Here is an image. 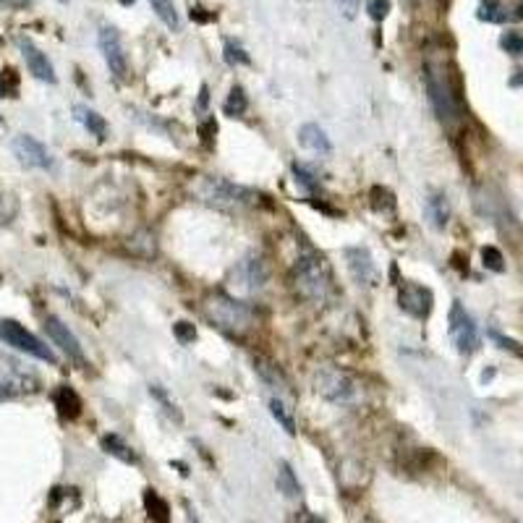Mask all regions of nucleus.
Segmentation results:
<instances>
[{
  "mask_svg": "<svg viewBox=\"0 0 523 523\" xmlns=\"http://www.w3.org/2000/svg\"><path fill=\"white\" fill-rule=\"evenodd\" d=\"M204 314L218 330L228 332V335H246L257 324L254 309L246 301H239L228 294H212L204 301Z\"/></svg>",
  "mask_w": 523,
  "mask_h": 523,
  "instance_id": "nucleus-1",
  "label": "nucleus"
},
{
  "mask_svg": "<svg viewBox=\"0 0 523 523\" xmlns=\"http://www.w3.org/2000/svg\"><path fill=\"white\" fill-rule=\"evenodd\" d=\"M294 288L303 301L324 303L332 291L330 267L317 254H303L294 267Z\"/></svg>",
  "mask_w": 523,
  "mask_h": 523,
  "instance_id": "nucleus-2",
  "label": "nucleus"
},
{
  "mask_svg": "<svg viewBox=\"0 0 523 523\" xmlns=\"http://www.w3.org/2000/svg\"><path fill=\"white\" fill-rule=\"evenodd\" d=\"M191 189L202 202L220 207V210H244V207H251L259 199V194L254 189L239 186L233 181L218 178V175H202Z\"/></svg>",
  "mask_w": 523,
  "mask_h": 523,
  "instance_id": "nucleus-3",
  "label": "nucleus"
},
{
  "mask_svg": "<svg viewBox=\"0 0 523 523\" xmlns=\"http://www.w3.org/2000/svg\"><path fill=\"white\" fill-rule=\"evenodd\" d=\"M424 87H427V97H429V105L434 115L445 123V126H453L458 123L460 118V105L458 97H455V89L450 84L448 74L440 63L434 61H427L424 65Z\"/></svg>",
  "mask_w": 523,
  "mask_h": 523,
  "instance_id": "nucleus-4",
  "label": "nucleus"
},
{
  "mask_svg": "<svg viewBox=\"0 0 523 523\" xmlns=\"http://www.w3.org/2000/svg\"><path fill=\"white\" fill-rule=\"evenodd\" d=\"M0 343H6L11 348L21 351V353H27V356L39 358V361H45V364H58L56 353L47 348L34 332H29L27 327H21L16 320H0Z\"/></svg>",
  "mask_w": 523,
  "mask_h": 523,
  "instance_id": "nucleus-5",
  "label": "nucleus"
},
{
  "mask_svg": "<svg viewBox=\"0 0 523 523\" xmlns=\"http://www.w3.org/2000/svg\"><path fill=\"white\" fill-rule=\"evenodd\" d=\"M448 332H450V340L458 353L468 356L479 348V330H477V322L474 317L463 309L460 301H453L450 306V317H448Z\"/></svg>",
  "mask_w": 523,
  "mask_h": 523,
  "instance_id": "nucleus-6",
  "label": "nucleus"
},
{
  "mask_svg": "<svg viewBox=\"0 0 523 523\" xmlns=\"http://www.w3.org/2000/svg\"><path fill=\"white\" fill-rule=\"evenodd\" d=\"M314 387L317 393L330 401L335 405H343V403H351L356 398V382L351 379L346 372H340L335 367H324L322 372H317V379H314Z\"/></svg>",
  "mask_w": 523,
  "mask_h": 523,
  "instance_id": "nucleus-7",
  "label": "nucleus"
},
{
  "mask_svg": "<svg viewBox=\"0 0 523 523\" xmlns=\"http://www.w3.org/2000/svg\"><path fill=\"white\" fill-rule=\"evenodd\" d=\"M97 45H100V53L105 58V63L111 68V74L118 79V82H126L129 79V58H126V50H123V42H120L118 32L113 27H102L100 34H97Z\"/></svg>",
  "mask_w": 523,
  "mask_h": 523,
  "instance_id": "nucleus-8",
  "label": "nucleus"
},
{
  "mask_svg": "<svg viewBox=\"0 0 523 523\" xmlns=\"http://www.w3.org/2000/svg\"><path fill=\"white\" fill-rule=\"evenodd\" d=\"M11 149H13V155L19 157L21 165L37 168V170H53V168H56V160L50 155V149H47L42 141H37L34 137H29V134L13 137Z\"/></svg>",
  "mask_w": 523,
  "mask_h": 523,
  "instance_id": "nucleus-9",
  "label": "nucleus"
},
{
  "mask_svg": "<svg viewBox=\"0 0 523 523\" xmlns=\"http://www.w3.org/2000/svg\"><path fill=\"white\" fill-rule=\"evenodd\" d=\"M45 332L50 335V340L56 343L58 348H61L65 356L71 358V361H76L79 367H84V364H87V356H84L82 343H79V338H76L74 332L68 330V324H63L58 317H47V320H45Z\"/></svg>",
  "mask_w": 523,
  "mask_h": 523,
  "instance_id": "nucleus-10",
  "label": "nucleus"
},
{
  "mask_svg": "<svg viewBox=\"0 0 523 523\" xmlns=\"http://www.w3.org/2000/svg\"><path fill=\"white\" fill-rule=\"evenodd\" d=\"M19 50L21 56H24V61H27V68L29 74L34 76V79H39V82H47V84H56L58 76H56V68H53V63H50V58L39 50L34 42L29 37H19Z\"/></svg>",
  "mask_w": 523,
  "mask_h": 523,
  "instance_id": "nucleus-11",
  "label": "nucleus"
},
{
  "mask_svg": "<svg viewBox=\"0 0 523 523\" xmlns=\"http://www.w3.org/2000/svg\"><path fill=\"white\" fill-rule=\"evenodd\" d=\"M267 277H270V270H267V262L262 259V254L251 251L248 257H244L239 262V270H236V280L244 291H259L265 288Z\"/></svg>",
  "mask_w": 523,
  "mask_h": 523,
  "instance_id": "nucleus-12",
  "label": "nucleus"
},
{
  "mask_svg": "<svg viewBox=\"0 0 523 523\" xmlns=\"http://www.w3.org/2000/svg\"><path fill=\"white\" fill-rule=\"evenodd\" d=\"M398 301H401V309H403L405 314H411V317H416V320H427L431 312L434 298H431L429 288L416 285V283H405L403 288H401Z\"/></svg>",
  "mask_w": 523,
  "mask_h": 523,
  "instance_id": "nucleus-13",
  "label": "nucleus"
},
{
  "mask_svg": "<svg viewBox=\"0 0 523 523\" xmlns=\"http://www.w3.org/2000/svg\"><path fill=\"white\" fill-rule=\"evenodd\" d=\"M346 259H348L351 275H353V280H356L358 285H369L374 280V262H372L367 248H361V246L346 248Z\"/></svg>",
  "mask_w": 523,
  "mask_h": 523,
  "instance_id": "nucleus-14",
  "label": "nucleus"
},
{
  "mask_svg": "<svg viewBox=\"0 0 523 523\" xmlns=\"http://www.w3.org/2000/svg\"><path fill=\"white\" fill-rule=\"evenodd\" d=\"M424 218L434 230H445L450 220V202L445 194H429V199L424 202Z\"/></svg>",
  "mask_w": 523,
  "mask_h": 523,
  "instance_id": "nucleus-15",
  "label": "nucleus"
},
{
  "mask_svg": "<svg viewBox=\"0 0 523 523\" xmlns=\"http://www.w3.org/2000/svg\"><path fill=\"white\" fill-rule=\"evenodd\" d=\"M254 369H257V374L262 377L265 385H270L272 390H277V393H291V385H288V379H285V374L280 372V367H277L275 361H270V358H265V356H257L254 358Z\"/></svg>",
  "mask_w": 523,
  "mask_h": 523,
  "instance_id": "nucleus-16",
  "label": "nucleus"
},
{
  "mask_svg": "<svg viewBox=\"0 0 523 523\" xmlns=\"http://www.w3.org/2000/svg\"><path fill=\"white\" fill-rule=\"evenodd\" d=\"M298 141H301V147H306L309 152H317V155H330L332 152L330 139L317 123H303L301 131H298Z\"/></svg>",
  "mask_w": 523,
  "mask_h": 523,
  "instance_id": "nucleus-17",
  "label": "nucleus"
},
{
  "mask_svg": "<svg viewBox=\"0 0 523 523\" xmlns=\"http://www.w3.org/2000/svg\"><path fill=\"white\" fill-rule=\"evenodd\" d=\"M74 115L76 120L82 123L84 129L89 131L92 137H97L102 141V139L108 137V123H105V118H102L100 113L92 111V108H87V105H76L74 108Z\"/></svg>",
  "mask_w": 523,
  "mask_h": 523,
  "instance_id": "nucleus-18",
  "label": "nucleus"
},
{
  "mask_svg": "<svg viewBox=\"0 0 523 523\" xmlns=\"http://www.w3.org/2000/svg\"><path fill=\"white\" fill-rule=\"evenodd\" d=\"M56 405H58V413L63 416V419H76L79 413H82V398L74 393V387H58L56 393Z\"/></svg>",
  "mask_w": 523,
  "mask_h": 523,
  "instance_id": "nucleus-19",
  "label": "nucleus"
},
{
  "mask_svg": "<svg viewBox=\"0 0 523 523\" xmlns=\"http://www.w3.org/2000/svg\"><path fill=\"white\" fill-rule=\"evenodd\" d=\"M277 492H283V497H288V500H298L301 497V484L296 479L294 468L288 466L285 460L277 463Z\"/></svg>",
  "mask_w": 523,
  "mask_h": 523,
  "instance_id": "nucleus-20",
  "label": "nucleus"
},
{
  "mask_svg": "<svg viewBox=\"0 0 523 523\" xmlns=\"http://www.w3.org/2000/svg\"><path fill=\"white\" fill-rule=\"evenodd\" d=\"M102 450L108 453V455H113V458L123 460V463H137V453H134V448L131 445H126V442L120 440L118 434H105L102 437Z\"/></svg>",
  "mask_w": 523,
  "mask_h": 523,
  "instance_id": "nucleus-21",
  "label": "nucleus"
},
{
  "mask_svg": "<svg viewBox=\"0 0 523 523\" xmlns=\"http://www.w3.org/2000/svg\"><path fill=\"white\" fill-rule=\"evenodd\" d=\"M149 6H152L157 19L163 21L170 32H178V29H181V16H178V11H175L173 0H149Z\"/></svg>",
  "mask_w": 523,
  "mask_h": 523,
  "instance_id": "nucleus-22",
  "label": "nucleus"
},
{
  "mask_svg": "<svg viewBox=\"0 0 523 523\" xmlns=\"http://www.w3.org/2000/svg\"><path fill=\"white\" fill-rule=\"evenodd\" d=\"M479 19L486 21V24H503V21H508V11H505L503 0H481L479 3Z\"/></svg>",
  "mask_w": 523,
  "mask_h": 523,
  "instance_id": "nucleus-23",
  "label": "nucleus"
},
{
  "mask_svg": "<svg viewBox=\"0 0 523 523\" xmlns=\"http://www.w3.org/2000/svg\"><path fill=\"white\" fill-rule=\"evenodd\" d=\"M270 413H272V419H275L280 427H283L288 434H296V419L294 413H291V408L280 401V398H272L270 401Z\"/></svg>",
  "mask_w": 523,
  "mask_h": 523,
  "instance_id": "nucleus-24",
  "label": "nucleus"
},
{
  "mask_svg": "<svg viewBox=\"0 0 523 523\" xmlns=\"http://www.w3.org/2000/svg\"><path fill=\"white\" fill-rule=\"evenodd\" d=\"M248 108V100H246V92H244V87H233L228 94V100H225V105H222V111H225V115H244Z\"/></svg>",
  "mask_w": 523,
  "mask_h": 523,
  "instance_id": "nucleus-25",
  "label": "nucleus"
},
{
  "mask_svg": "<svg viewBox=\"0 0 523 523\" xmlns=\"http://www.w3.org/2000/svg\"><path fill=\"white\" fill-rule=\"evenodd\" d=\"M372 207H374L377 212H382V215H393L395 212L393 194L387 191L385 186H374V189H372Z\"/></svg>",
  "mask_w": 523,
  "mask_h": 523,
  "instance_id": "nucleus-26",
  "label": "nucleus"
},
{
  "mask_svg": "<svg viewBox=\"0 0 523 523\" xmlns=\"http://www.w3.org/2000/svg\"><path fill=\"white\" fill-rule=\"evenodd\" d=\"M144 505H147V510H149V515H152V518H157V521H168V503L160 495H157V492L147 489V495H144Z\"/></svg>",
  "mask_w": 523,
  "mask_h": 523,
  "instance_id": "nucleus-27",
  "label": "nucleus"
},
{
  "mask_svg": "<svg viewBox=\"0 0 523 523\" xmlns=\"http://www.w3.org/2000/svg\"><path fill=\"white\" fill-rule=\"evenodd\" d=\"M222 58H225V63L228 65H246L251 58L246 56V50L239 45V42H233V39H225V53H222Z\"/></svg>",
  "mask_w": 523,
  "mask_h": 523,
  "instance_id": "nucleus-28",
  "label": "nucleus"
},
{
  "mask_svg": "<svg viewBox=\"0 0 523 523\" xmlns=\"http://www.w3.org/2000/svg\"><path fill=\"white\" fill-rule=\"evenodd\" d=\"M500 47H503L505 53H510V56H523V32H515V29H510V32H505L503 37H500Z\"/></svg>",
  "mask_w": 523,
  "mask_h": 523,
  "instance_id": "nucleus-29",
  "label": "nucleus"
},
{
  "mask_svg": "<svg viewBox=\"0 0 523 523\" xmlns=\"http://www.w3.org/2000/svg\"><path fill=\"white\" fill-rule=\"evenodd\" d=\"M481 259H484V267L492 270V272H503L505 270V259H503V251L495 246H484L481 248Z\"/></svg>",
  "mask_w": 523,
  "mask_h": 523,
  "instance_id": "nucleus-30",
  "label": "nucleus"
},
{
  "mask_svg": "<svg viewBox=\"0 0 523 523\" xmlns=\"http://www.w3.org/2000/svg\"><path fill=\"white\" fill-rule=\"evenodd\" d=\"M367 11L374 21H385L387 13H390V0H369Z\"/></svg>",
  "mask_w": 523,
  "mask_h": 523,
  "instance_id": "nucleus-31",
  "label": "nucleus"
},
{
  "mask_svg": "<svg viewBox=\"0 0 523 523\" xmlns=\"http://www.w3.org/2000/svg\"><path fill=\"white\" fill-rule=\"evenodd\" d=\"M294 175H296V181H298V184H301L306 191H317V186H320V184L314 181V175L309 173L303 165H294Z\"/></svg>",
  "mask_w": 523,
  "mask_h": 523,
  "instance_id": "nucleus-32",
  "label": "nucleus"
},
{
  "mask_svg": "<svg viewBox=\"0 0 523 523\" xmlns=\"http://www.w3.org/2000/svg\"><path fill=\"white\" fill-rule=\"evenodd\" d=\"M173 332H175V338L181 340V343H191L194 338H196V330H194V324H189V322H175V327H173Z\"/></svg>",
  "mask_w": 523,
  "mask_h": 523,
  "instance_id": "nucleus-33",
  "label": "nucleus"
},
{
  "mask_svg": "<svg viewBox=\"0 0 523 523\" xmlns=\"http://www.w3.org/2000/svg\"><path fill=\"white\" fill-rule=\"evenodd\" d=\"M13 89H16V76L11 74V71L0 74V97H8Z\"/></svg>",
  "mask_w": 523,
  "mask_h": 523,
  "instance_id": "nucleus-34",
  "label": "nucleus"
},
{
  "mask_svg": "<svg viewBox=\"0 0 523 523\" xmlns=\"http://www.w3.org/2000/svg\"><path fill=\"white\" fill-rule=\"evenodd\" d=\"M489 335H492V338H495L497 343H500V346H503L505 351H513V353H518V356H523V348H521V346H518V343H515V340L503 338V335H500V332H495V330L489 332Z\"/></svg>",
  "mask_w": 523,
  "mask_h": 523,
  "instance_id": "nucleus-35",
  "label": "nucleus"
},
{
  "mask_svg": "<svg viewBox=\"0 0 523 523\" xmlns=\"http://www.w3.org/2000/svg\"><path fill=\"white\" fill-rule=\"evenodd\" d=\"M335 6H338V11L343 13V16H348V19H353L358 11V0H335Z\"/></svg>",
  "mask_w": 523,
  "mask_h": 523,
  "instance_id": "nucleus-36",
  "label": "nucleus"
},
{
  "mask_svg": "<svg viewBox=\"0 0 523 523\" xmlns=\"http://www.w3.org/2000/svg\"><path fill=\"white\" fill-rule=\"evenodd\" d=\"M515 74H518V76H513V79H510V87H521V84H523V71H515Z\"/></svg>",
  "mask_w": 523,
  "mask_h": 523,
  "instance_id": "nucleus-37",
  "label": "nucleus"
},
{
  "mask_svg": "<svg viewBox=\"0 0 523 523\" xmlns=\"http://www.w3.org/2000/svg\"><path fill=\"white\" fill-rule=\"evenodd\" d=\"M207 105V87H202V97H199V108Z\"/></svg>",
  "mask_w": 523,
  "mask_h": 523,
  "instance_id": "nucleus-38",
  "label": "nucleus"
},
{
  "mask_svg": "<svg viewBox=\"0 0 523 523\" xmlns=\"http://www.w3.org/2000/svg\"><path fill=\"white\" fill-rule=\"evenodd\" d=\"M120 3H123V6H131V3H134V0H120Z\"/></svg>",
  "mask_w": 523,
  "mask_h": 523,
  "instance_id": "nucleus-39",
  "label": "nucleus"
},
{
  "mask_svg": "<svg viewBox=\"0 0 523 523\" xmlns=\"http://www.w3.org/2000/svg\"><path fill=\"white\" fill-rule=\"evenodd\" d=\"M413 3H429V0H413Z\"/></svg>",
  "mask_w": 523,
  "mask_h": 523,
  "instance_id": "nucleus-40",
  "label": "nucleus"
}]
</instances>
